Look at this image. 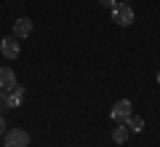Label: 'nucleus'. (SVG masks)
Instances as JSON below:
<instances>
[{
    "mask_svg": "<svg viewBox=\"0 0 160 147\" xmlns=\"http://www.w3.org/2000/svg\"><path fill=\"white\" fill-rule=\"evenodd\" d=\"M158 83H160V72H158Z\"/></svg>",
    "mask_w": 160,
    "mask_h": 147,
    "instance_id": "obj_13",
    "label": "nucleus"
},
{
    "mask_svg": "<svg viewBox=\"0 0 160 147\" xmlns=\"http://www.w3.org/2000/svg\"><path fill=\"white\" fill-rule=\"evenodd\" d=\"M22 99H24V88H22V86H16L13 91H8V104H11V107H19Z\"/></svg>",
    "mask_w": 160,
    "mask_h": 147,
    "instance_id": "obj_8",
    "label": "nucleus"
},
{
    "mask_svg": "<svg viewBox=\"0 0 160 147\" xmlns=\"http://www.w3.org/2000/svg\"><path fill=\"white\" fill-rule=\"evenodd\" d=\"M99 3H102V6H104V8H109V11H112V8H115V6H118V0H99Z\"/></svg>",
    "mask_w": 160,
    "mask_h": 147,
    "instance_id": "obj_11",
    "label": "nucleus"
},
{
    "mask_svg": "<svg viewBox=\"0 0 160 147\" xmlns=\"http://www.w3.org/2000/svg\"><path fill=\"white\" fill-rule=\"evenodd\" d=\"M133 19H136V13H133V8L128 6V3H118V6L112 8V22L120 24V27H131Z\"/></svg>",
    "mask_w": 160,
    "mask_h": 147,
    "instance_id": "obj_1",
    "label": "nucleus"
},
{
    "mask_svg": "<svg viewBox=\"0 0 160 147\" xmlns=\"http://www.w3.org/2000/svg\"><path fill=\"white\" fill-rule=\"evenodd\" d=\"M118 3H126V0H118Z\"/></svg>",
    "mask_w": 160,
    "mask_h": 147,
    "instance_id": "obj_14",
    "label": "nucleus"
},
{
    "mask_svg": "<svg viewBox=\"0 0 160 147\" xmlns=\"http://www.w3.org/2000/svg\"><path fill=\"white\" fill-rule=\"evenodd\" d=\"M0 88L3 91H13L16 88V72L11 67H0Z\"/></svg>",
    "mask_w": 160,
    "mask_h": 147,
    "instance_id": "obj_5",
    "label": "nucleus"
},
{
    "mask_svg": "<svg viewBox=\"0 0 160 147\" xmlns=\"http://www.w3.org/2000/svg\"><path fill=\"white\" fill-rule=\"evenodd\" d=\"M3 144L6 147H29V134L24 129H8L3 134Z\"/></svg>",
    "mask_w": 160,
    "mask_h": 147,
    "instance_id": "obj_2",
    "label": "nucleus"
},
{
    "mask_svg": "<svg viewBox=\"0 0 160 147\" xmlns=\"http://www.w3.org/2000/svg\"><path fill=\"white\" fill-rule=\"evenodd\" d=\"M19 51H22V45L16 43V35H11V38H3L0 40V54L6 59H16Z\"/></svg>",
    "mask_w": 160,
    "mask_h": 147,
    "instance_id": "obj_4",
    "label": "nucleus"
},
{
    "mask_svg": "<svg viewBox=\"0 0 160 147\" xmlns=\"http://www.w3.org/2000/svg\"><path fill=\"white\" fill-rule=\"evenodd\" d=\"M6 134V118H3V115H0V136Z\"/></svg>",
    "mask_w": 160,
    "mask_h": 147,
    "instance_id": "obj_12",
    "label": "nucleus"
},
{
    "mask_svg": "<svg viewBox=\"0 0 160 147\" xmlns=\"http://www.w3.org/2000/svg\"><path fill=\"white\" fill-rule=\"evenodd\" d=\"M128 136H131V129H128L126 123H118V126L112 129V142H118V144L128 142Z\"/></svg>",
    "mask_w": 160,
    "mask_h": 147,
    "instance_id": "obj_7",
    "label": "nucleus"
},
{
    "mask_svg": "<svg viewBox=\"0 0 160 147\" xmlns=\"http://www.w3.org/2000/svg\"><path fill=\"white\" fill-rule=\"evenodd\" d=\"M0 110H11V104H8V91L0 88Z\"/></svg>",
    "mask_w": 160,
    "mask_h": 147,
    "instance_id": "obj_10",
    "label": "nucleus"
},
{
    "mask_svg": "<svg viewBox=\"0 0 160 147\" xmlns=\"http://www.w3.org/2000/svg\"><path fill=\"white\" fill-rule=\"evenodd\" d=\"M29 32H32V19L22 16V19L13 22V35H16V38H29Z\"/></svg>",
    "mask_w": 160,
    "mask_h": 147,
    "instance_id": "obj_6",
    "label": "nucleus"
},
{
    "mask_svg": "<svg viewBox=\"0 0 160 147\" xmlns=\"http://www.w3.org/2000/svg\"><path fill=\"white\" fill-rule=\"evenodd\" d=\"M109 115H112V120H115V123H126V120L133 115V104L128 102V99H120V102H115V104H112Z\"/></svg>",
    "mask_w": 160,
    "mask_h": 147,
    "instance_id": "obj_3",
    "label": "nucleus"
},
{
    "mask_svg": "<svg viewBox=\"0 0 160 147\" xmlns=\"http://www.w3.org/2000/svg\"><path fill=\"white\" fill-rule=\"evenodd\" d=\"M126 126L131 131H144V118H139V115H131V118L126 120Z\"/></svg>",
    "mask_w": 160,
    "mask_h": 147,
    "instance_id": "obj_9",
    "label": "nucleus"
}]
</instances>
